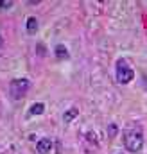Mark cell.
Wrapping results in <instances>:
<instances>
[{
  "instance_id": "obj_1",
  "label": "cell",
  "mask_w": 147,
  "mask_h": 154,
  "mask_svg": "<svg viewBox=\"0 0 147 154\" xmlns=\"http://www.w3.org/2000/svg\"><path fill=\"white\" fill-rule=\"evenodd\" d=\"M124 145L129 152H140L144 147V133H142V125L138 124H131L126 127L124 131Z\"/></svg>"
},
{
  "instance_id": "obj_2",
  "label": "cell",
  "mask_w": 147,
  "mask_h": 154,
  "mask_svg": "<svg viewBox=\"0 0 147 154\" xmlns=\"http://www.w3.org/2000/svg\"><path fill=\"white\" fill-rule=\"evenodd\" d=\"M29 86H31L29 79H25V77L14 79V81L11 82V86H9V93H11V97H13L14 100H20V99H22V97L27 93Z\"/></svg>"
},
{
  "instance_id": "obj_3",
  "label": "cell",
  "mask_w": 147,
  "mask_h": 154,
  "mask_svg": "<svg viewBox=\"0 0 147 154\" xmlns=\"http://www.w3.org/2000/svg\"><path fill=\"white\" fill-rule=\"evenodd\" d=\"M133 77H135L133 68H131L124 59H118V61H117V81H118L120 84H127V82L133 81Z\"/></svg>"
},
{
  "instance_id": "obj_4",
  "label": "cell",
  "mask_w": 147,
  "mask_h": 154,
  "mask_svg": "<svg viewBox=\"0 0 147 154\" xmlns=\"http://www.w3.org/2000/svg\"><path fill=\"white\" fill-rule=\"evenodd\" d=\"M50 149H52V140H50V138H41V140L38 142V145H36V151L39 154L50 152Z\"/></svg>"
},
{
  "instance_id": "obj_5",
  "label": "cell",
  "mask_w": 147,
  "mask_h": 154,
  "mask_svg": "<svg viewBox=\"0 0 147 154\" xmlns=\"http://www.w3.org/2000/svg\"><path fill=\"white\" fill-rule=\"evenodd\" d=\"M25 25H27V31H29L31 34H34V32H36V29H38V20L34 18V16H29Z\"/></svg>"
},
{
  "instance_id": "obj_6",
  "label": "cell",
  "mask_w": 147,
  "mask_h": 154,
  "mask_svg": "<svg viewBox=\"0 0 147 154\" xmlns=\"http://www.w3.org/2000/svg\"><path fill=\"white\" fill-rule=\"evenodd\" d=\"M45 111V104L43 102H36L31 106V115H41Z\"/></svg>"
},
{
  "instance_id": "obj_7",
  "label": "cell",
  "mask_w": 147,
  "mask_h": 154,
  "mask_svg": "<svg viewBox=\"0 0 147 154\" xmlns=\"http://www.w3.org/2000/svg\"><path fill=\"white\" fill-rule=\"evenodd\" d=\"M56 56H58L59 59H67V57H68V52H67V48H65L63 45H58V47H56Z\"/></svg>"
},
{
  "instance_id": "obj_8",
  "label": "cell",
  "mask_w": 147,
  "mask_h": 154,
  "mask_svg": "<svg viewBox=\"0 0 147 154\" xmlns=\"http://www.w3.org/2000/svg\"><path fill=\"white\" fill-rule=\"evenodd\" d=\"M77 115H79V111H77V108H72L70 111H67V113L63 115V120H65V122H70V120H74V118H75Z\"/></svg>"
},
{
  "instance_id": "obj_9",
  "label": "cell",
  "mask_w": 147,
  "mask_h": 154,
  "mask_svg": "<svg viewBox=\"0 0 147 154\" xmlns=\"http://www.w3.org/2000/svg\"><path fill=\"white\" fill-rule=\"evenodd\" d=\"M9 7H13L11 0H0V9H9Z\"/></svg>"
},
{
  "instance_id": "obj_10",
  "label": "cell",
  "mask_w": 147,
  "mask_h": 154,
  "mask_svg": "<svg viewBox=\"0 0 147 154\" xmlns=\"http://www.w3.org/2000/svg\"><path fill=\"white\" fill-rule=\"evenodd\" d=\"M115 133H117V127H115V125H111V127H110V134H111V136H115Z\"/></svg>"
},
{
  "instance_id": "obj_11",
  "label": "cell",
  "mask_w": 147,
  "mask_h": 154,
  "mask_svg": "<svg viewBox=\"0 0 147 154\" xmlns=\"http://www.w3.org/2000/svg\"><path fill=\"white\" fill-rule=\"evenodd\" d=\"M0 47H2V38H0Z\"/></svg>"
}]
</instances>
